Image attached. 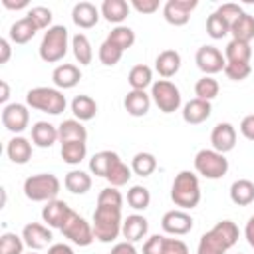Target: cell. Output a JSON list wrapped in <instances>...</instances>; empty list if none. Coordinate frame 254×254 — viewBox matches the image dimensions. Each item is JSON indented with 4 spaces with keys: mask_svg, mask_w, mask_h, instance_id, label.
I'll return each instance as SVG.
<instances>
[{
    "mask_svg": "<svg viewBox=\"0 0 254 254\" xmlns=\"http://www.w3.org/2000/svg\"><path fill=\"white\" fill-rule=\"evenodd\" d=\"M22 238H24V244L30 248V250H42L46 248L50 242H52V230L40 222H28L24 228H22Z\"/></svg>",
    "mask_w": 254,
    "mask_h": 254,
    "instance_id": "cell-14",
    "label": "cell"
},
{
    "mask_svg": "<svg viewBox=\"0 0 254 254\" xmlns=\"http://www.w3.org/2000/svg\"><path fill=\"white\" fill-rule=\"evenodd\" d=\"M196 6V0H169L163 6V16L171 26H185Z\"/></svg>",
    "mask_w": 254,
    "mask_h": 254,
    "instance_id": "cell-13",
    "label": "cell"
},
{
    "mask_svg": "<svg viewBox=\"0 0 254 254\" xmlns=\"http://www.w3.org/2000/svg\"><path fill=\"white\" fill-rule=\"evenodd\" d=\"M36 32H38V26L34 24V20L24 16L10 26L8 36H10V42H14V44H28L36 36Z\"/></svg>",
    "mask_w": 254,
    "mask_h": 254,
    "instance_id": "cell-27",
    "label": "cell"
},
{
    "mask_svg": "<svg viewBox=\"0 0 254 254\" xmlns=\"http://www.w3.org/2000/svg\"><path fill=\"white\" fill-rule=\"evenodd\" d=\"M127 204L135 210H145L149 208L151 204V192L147 187L143 185H133L129 190H127Z\"/></svg>",
    "mask_w": 254,
    "mask_h": 254,
    "instance_id": "cell-39",
    "label": "cell"
},
{
    "mask_svg": "<svg viewBox=\"0 0 254 254\" xmlns=\"http://www.w3.org/2000/svg\"><path fill=\"white\" fill-rule=\"evenodd\" d=\"M155 169H157V159L153 153H145V151L137 153L131 161V171L139 177H149L155 173Z\"/></svg>",
    "mask_w": 254,
    "mask_h": 254,
    "instance_id": "cell-38",
    "label": "cell"
},
{
    "mask_svg": "<svg viewBox=\"0 0 254 254\" xmlns=\"http://www.w3.org/2000/svg\"><path fill=\"white\" fill-rule=\"evenodd\" d=\"M220 91V85L218 81L212 77V75H202L196 83H194V95L198 99H204V101H212Z\"/></svg>",
    "mask_w": 254,
    "mask_h": 254,
    "instance_id": "cell-40",
    "label": "cell"
},
{
    "mask_svg": "<svg viewBox=\"0 0 254 254\" xmlns=\"http://www.w3.org/2000/svg\"><path fill=\"white\" fill-rule=\"evenodd\" d=\"M109 44H113L115 48H119L121 52H125V50H129L133 44H135V32L129 28V26H115L109 34H107V38H105Z\"/></svg>",
    "mask_w": 254,
    "mask_h": 254,
    "instance_id": "cell-36",
    "label": "cell"
},
{
    "mask_svg": "<svg viewBox=\"0 0 254 254\" xmlns=\"http://www.w3.org/2000/svg\"><path fill=\"white\" fill-rule=\"evenodd\" d=\"M133 171H131V167H127L121 159H117L115 163H113V167L109 169V173H107V181H109V185L111 187H123V185H127L129 183V179L133 177L131 175Z\"/></svg>",
    "mask_w": 254,
    "mask_h": 254,
    "instance_id": "cell-41",
    "label": "cell"
},
{
    "mask_svg": "<svg viewBox=\"0 0 254 254\" xmlns=\"http://www.w3.org/2000/svg\"><path fill=\"white\" fill-rule=\"evenodd\" d=\"M2 4H4V8H8V10H22V8H26V6H28V2H26V0H20V2L2 0Z\"/></svg>",
    "mask_w": 254,
    "mask_h": 254,
    "instance_id": "cell-57",
    "label": "cell"
},
{
    "mask_svg": "<svg viewBox=\"0 0 254 254\" xmlns=\"http://www.w3.org/2000/svg\"><path fill=\"white\" fill-rule=\"evenodd\" d=\"M151 101H153V99H151V93L139 91V89H131V91L125 95V99H123V107H125V111H127L129 115H133V117H143V115L149 113Z\"/></svg>",
    "mask_w": 254,
    "mask_h": 254,
    "instance_id": "cell-21",
    "label": "cell"
},
{
    "mask_svg": "<svg viewBox=\"0 0 254 254\" xmlns=\"http://www.w3.org/2000/svg\"><path fill=\"white\" fill-rule=\"evenodd\" d=\"M230 200L238 206H248L254 202V183L248 179H236L230 185Z\"/></svg>",
    "mask_w": 254,
    "mask_h": 254,
    "instance_id": "cell-28",
    "label": "cell"
},
{
    "mask_svg": "<svg viewBox=\"0 0 254 254\" xmlns=\"http://www.w3.org/2000/svg\"><path fill=\"white\" fill-rule=\"evenodd\" d=\"M26 105L50 115H60L65 109L67 101L58 87H34L26 93Z\"/></svg>",
    "mask_w": 254,
    "mask_h": 254,
    "instance_id": "cell-6",
    "label": "cell"
},
{
    "mask_svg": "<svg viewBox=\"0 0 254 254\" xmlns=\"http://www.w3.org/2000/svg\"><path fill=\"white\" fill-rule=\"evenodd\" d=\"M121 208H113V206H97L93 212V236L99 242H113L119 234H121Z\"/></svg>",
    "mask_w": 254,
    "mask_h": 254,
    "instance_id": "cell-3",
    "label": "cell"
},
{
    "mask_svg": "<svg viewBox=\"0 0 254 254\" xmlns=\"http://www.w3.org/2000/svg\"><path fill=\"white\" fill-rule=\"evenodd\" d=\"M212 113V105L210 101H204V99H190L183 105V119L185 123L189 125H198V123H204Z\"/></svg>",
    "mask_w": 254,
    "mask_h": 254,
    "instance_id": "cell-17",
    "label": "cell"
},
{
    "mask_svg": "<svg viewBox=\"0 0 254 254\" xmlns=\"http://www.w3.org/2000/svg\"><path fill=\"white\" fill-rule=\"evenodd\" d=\"M149 232V220L143 214H129L121 224V234L127 242H139Z\"/></svg>",
    "mask_w": 254,
    "mask_h": 254,
    "instance_id": "cell-18",
    "label": "cell"
},
{
    "mask_svg": "<svg viewBox=\"0 0 254 254\" xmlns=\"http://www.w3.org/2000/svg\"><path fill=\"white\" fill-rule=\"evenodd\" d=\"M24 238L16 232H4L0 236V254H24Z\"/></svg>",
    "mask_w": 254,
    "mask_h": 254,
    "instance_id": "cell-43",
    "label": "cell"
},
{
    "mask_svg": "<svg viewBox=\"0 0 254 254\" xmlns=\"http://www.w3.org/2000/svg\"><path fill=\"white\" fill-rule=\"evenodd\" d=\"M165 240L167 236L163 234H153L147 238V242L143 244V254H163L165 250Z\"/></svg>",
    "mask_w": 254,
    "mask_h": 254,
    "instance_id": "cell-48",
    "label": "cell"
},
{
    "mask_svg": "<svg viewBox=\"0 0 254 254\" xmlns=\"http://www.w3.org/2000/svg\"><path fill=\"white\" fill-rule=\"evenodd\" d=\"M56 141H60L58 127L48 121H36L32 125V143L40 149H50Z\"/></svg>",
    "mask_w": 254,
    "mask_h": 254,
    "instance_id": "cell-22",
    "label": "cell"
},
{
    "mask_svg": "<svg viewBox=\"0 0 254 254\" xmlns=\"http://www.w3.org/2000/svg\"><path fill=\"white\" fill-rule=\"evenodd\" d=\"M69 44V34H67V28L65 26H52L50 30L44 32V38L40 42V58L48 64H56L60 60H64V56L67 54V46Z\"/></svg>",
    "mask_w": 254,
    "mask_h": 254,
    "instance_id": "cell-5",
    "label": "cell"
},
{
    "mask_svg": "<svg viewBox=\"0 0 254 254\" xmlns=\"http://www.w3.org/2000/svg\"><path fill=\"white\" fill-rule=\"evenodd\" d=\"M238 254H242V252H238Z\"/></svg>",
    "mask_w": 254,
    "mask_h": 254,
    "instance_id": "cell-60",
    "label": "cell"
},
{
    "mask_svg": "<svg viewBox=\"0 0 254 254\" xmlns=\"http://www.w3.org/2000/svg\"><path fill=\"white\" fill-rule=\"evenodd\" d=\"M210 143H212V149L218 151V153H228L234 149L236 145V129L232 123H216L212 133H210Z\"/></svg>",
    "mask_w": 254,
    "mask_h": 254,
    "instance_id": "cell-15",
    "label": "cell"
},
{
    "mask_svg": "<svg viewBox=\"0 0 254 254\" xmlns=\"http://www.w3.org/2000/svg\"><path fill=\"white\" fill-rule=\"evenodd\" d=\"M200 181L190 171H181L171 185V200L181 210H192L200 202Z\"/></svg>",
    "mask_w": 254,
    "mask_h": 254,
    "instance_id": "cell-2",
    "label": "cell"
},
{
    "mask_svg": "<svg viewBox=\"0 0 254 254\" xmlns=\"http://www.w3.org/2000/svg\"><path fill=\"white\" fill-rule=\"evenodd\" d=\"M131 6L139 12V14H155L159 10V0H133Z\"/></svg>",
    "mask_w": 254,
    "mask_h": 254,
    "instance_id": "cell-51",
    "label": "cell"
},
{
    "mask_svg": "<svg viewBox=\"0 0 254 254\" xmlns=\"http://www.w3.org/2000/svg\"><path fill=\"white\" fill-rule=\"evenodd\" d=\"M121 56H123V52L119 50V48H115L113 44H109L107 40L99 46V52H97V58H99V62L103 64V65H117L119 64V60H121Z\"/></svg>",
    "mask_w": 254,
    "mask_h": 254,
    "instance_id": "cell-46",
    "label": "cell"
},
{
    "mask_svg": "<svg viewBox=\"0 0 254 254\" xmlns=\"http://www.w3.org/2000/svg\"><path fill=\"white\" fill-rule=\"evenodd\" d=\"M62 230V234L65 236V238H69L73 244H77V246H89L93 240H95V236H93V226L83 218V216H79L77 212H71L69 214V218L65 220V224L60 228Z\"/></svg>",
    "mask_w": 254,
    "mask_h": 254,
    "instance_id": "cell-9",
    "label": "cell"
},
{
    "mask_svg": "<svg viewBox=\"0 0 254 254\" xmlns=\"http://www.w3.org/2000/svg\"><path fill=\"white\" fill-rule=\"evenodd\" d=\"M97 206H113V208H121L123 206V196L117 190V187H105L99 190L97 194Z\"/></svg>",
    "mask_w": 254,
    "mask_h": 254,
    "instance_id": "cell-44",
    "label": "cell"
},
{
    "mask_svg": "<svg viewBox=\"0 0 254 254\" xmlns=\"http://www.w3.org/2000/svg\"><path fill=\"white\" fill-rule=\"evenodd\" d=\"M194 169L204 179H220L228 173V159L214 149H200L194 155Z\"/></svg>",
    "mask_w": 254,
    "mask_h": 254,
    "instance_id": "cell-7",
    "label": "cell"
},
{
    "mask_svg": "<svg viewBox=\"0 0 254 254\" xmlns=\"http://www.w3.org/2000/svg\"><path fill=\"white\" fill-rule=\"evenodd\" d=\"M24 254H38L36 250H30V252H24Z\"/></svg>",
    "mask_w": 254,
    "mask_h": 254,
    "instance_id": "cell-59",
    "label": "cell"
},
{
    "mask_svg": "<svg viewBox=\"0 0 254 254\" xmlns=\"http://www.w3.org/2000/svg\"><path fill=\"white\" fill-rule=\"evenodd\" d=\"M151 99L163 113H173L181 107V91L169 79L153 81L151 85Z\"/></svg>",
    "mask_w": 254,
    "mask_h": 254,
    "instance_id": "cell-8",
    "label": "cell"
},
{
    "mask_svg": "<svg viewBox=\"0 0 254 254\" xmlns=\"http://www.w3.org/2000/svg\"><path fill=\"white\" fill-rule=\"evenodd\" d=\"M109 254H139V252H137V248L133 246V242L123 240V242H117V244L111 248Z\"/></svg>",
    "mask_w": 254,
    "mask_h": 254,
    "instance_id": "cell-53",
    "label": "cell"
},
{
    "mask_svg": "<svg viewBox=\"0 0 254 254\" xmlns=\"http://www.w3.org/2000/svg\"><path fill=\"white\" fill-rule=\"evenodd\" d=\"M155 69L161 77H173L181 69V54L177 50H163L155 60Z\"/></svg>",
    "mask_w": 254,
    "mask_h": 254,
    "instance_id": "cell-24",
    "label": "cell"
},
{
    "mask_svg": "<svg viewBox=\"0 0 254 254\" xmlns=\"http://www.w3.org/2000/svg\"><path fill=\"white\" fill-rule=\"evenodd\" d=\"M119 159V155L115 151H99L95 153L91 159H89V171L95 175V177H107L109 169L113 167V163Z\"/></svg>",
    "mask_w": 254,
    "mask_h": 254,
    "instance_id": "cell-31",
    "label": "cell"
},
{
    "mask_svg": "<svg viewBox=\"0 0 254 254\" xmlns=\"http://www.w3.org/2000/svg\"><path fill=\"white\" fill-rule=\"evenodd\" d=\"M194 62L198 65V69L204 73V75H214L218 71H224V65H226V58L222 56V52L214 46H200L196 50V56H194Z\"/></svg>",
    "mask_w": 254,
    "mask_h": 254,
    "instance_id": "cell-10",
    "label": "cell"
},
{
    "mask_svg": "<svg viewBox=\"0 0 254 254\" xmlns=\"http://www.w3.org/2000/svg\"><path fill=\"white\" fill-rule=\"evenodd\" d=\"M73 210L67 206L65 200H60V198H54L50 202H46V206L42 208V218L44 222L50 226V228H62L65 224V220L69 218Z\"/></svg>",
    "mask_w": 254,
    "mask_h": 254,
    "instance_id": "cell-16",
    "label": "cell"
},
{
    "mask_svg": "<svg viewBox=\"0 0 254 254\" xmlns=\"http://www.w3.org/2000/svg\"><path fill=\"white\" fill-rule=\"evenodd\" d=\"M0 89H2V93H0V103H6L8 97H10V87H8V83H6V81H0Z\"/></svg>",
    "mask_w": 254,
    "mask_h": 254,
    "instance_id": "cell-58",
    "label": "cell"
},
{
    "mask_svg": "<svg viewBox=\"0 0 254 254\" xmlns=\"http://www.w3.org/2000/svg\"><path fill=\"white\" fill-rule=\"evenodd\" d=\"M129 10H131V6L125 0H103V4L99 8L101 16L109 24H117V26H121V22L129 16Z\"/></svg>",
    "mask_w": 254,
    "mask_h": 254,
    "instance_id": "cell-26",
    "label": "cell"
},
{
    "mask_svg": "<svg viewBox=\"0 0 254 254\" xmlns=\"http://www.w3.org/2000/svg\"><path fill=\"white\" fill-rule=\"evenodd\" d=\"M60 189V179L52 173H38L24 181V194L32 202H50L58 198Z\"/></svg>",
    "mask_w": 254,
    "mask_h": 254,
    "instance_id": "cell-4",
    "label": "cell"
},
{
    "mask_svg": "<svg viewBox=\"0 0 254 254\" xmlns=\"http://www.w3.org/2000/svg\"><path fill=\"white\" fill-rule=\"evenodd\" d=\"M64 185L73 194H85L91 189V177L85 171H81V169H73V171H69L65 175Z\"/></svg>",
    "mask_w": 254,
    "mask_h": 254,
    "instance_id": "cell-32",
    "label": "cell"
},
{
    "mask_svg": "<svg viewBox=\"0 0 254 254\" xmlns=\"http://www.w3.org/2000/svg\"><path fill=\"white\" fill-rule=\"evenodd\" d=\"M71 113L75 119H79L81 123L83 121H89L95 117L97 113V103L93 97L89 95H75L73 101H71Z\"/></svg>",
    "mask_w": 254,
    "mask_h": 254,
    "instance_id": "cell-29",
    "label": "cell"
},
{
    "mask_svg": "<svg viewBox=\"0 0 254 254\" xmlns=\"http://www.w3.org/2000/svg\"><path fill=\"white\" fill-rule=\"evenodd\" d=\"M192 216L187 212V210H181V208H175V210H169L163 214L161 218V226L167 234H173V236H183L187 232L192 230Z\"/></svg>",
    "mask_w": 254,
    "mask_h": 254,
    "instance_id": "cell-12",
    "label": "cell"
},
{
    "mask_svg": "<svg viewBox=\"0 0 254 254\" xmlns=\"http://www.w3.org/2000/svg\"><path fill=\"white\" fill-rule=\"evenodd\" d=\"M163 254H190V252H189V246L181 238H167Z\"/></svg>",
    "mask_w": 254,
    "mask_h": 254,
    "instance_id": "cell-50",
    "label": "cell"
},
{
    "mask_svg": "<svg viewBox=\"0 0 254 254\" xmlns=\"http://www.w3.org/2000/svg\"><path fill=\"white\" fill-rule=\"evenodd\" d=\"M250 71H252L250 64L226 62V65H224V75H226L228 79H232V81H242V79H246V77L250 75Z\"/></svg>",
    "mask_w": 254,
    "mask_h": 254,
    "instance_id": "cell-47",
    "label": "cell"
},
{
    "mask_svg": "<svg viewBox=\"0 0 254 254\" xmlns=\"http://www.w3.org/2000/svg\"><path fill=\"white\" fill-rule=\"evenodd\" d=\"M62 159L67 165H79L85 155H87V145L83 141H71V143H62Z\"/></svg>",
    "mask_w": 254,
    "mask_h": 254,
    "instance_id": "cell-37",
    "label": "cell"
},
{
    "mask_svg": "<svg viewBox=\"0 0 254 254\" xmlns=\"http://www.w3.org/2000/svg\"><path fill=\"white\" fill-rule=\"evenodd\" d=\"M71 50L79 65H89L93 60V48L85 34H75L71 38Z\"/></svg>",
    "mask_w": 254,
    "mask_h": 254,
    "instance_id": "cell-34",
    "label": "cell"
},
{
    "mask_svg": "<svg viewBox=\"0 0 254 254\" xmlns=\"http://www.w3.org/2000/svg\"><path fill=\"white\" fill-rule=\"evenodd\" d=\"M12 56V48H10V42L6 38H0V64H8Z\"/></svg>",
    "mask_w": 254,
    "mask_h": 254,
    "instance_id": "cell-55",
    "label": "cell"
},
{
    "mask_svg": "<svg viewBox=\"0 0 254 254\" xmlns=\"http://www.w3.org/2000/svg\"><path fill=\"white\" fill-rule=\"evenodd\" d=\"M6 155L12 163L16 165H26L30 159H32V143L22 137V135H16L8 141L6 145Z\"/></svg>",
    "mask_w": 254,
    "mask_h": 254,
    "instance_id": "cell-23",
    "label": "cell"
},
{
    "mask_svg": "<svg viewBox=\"0 0 254 254\" xmlns=\"http://www.w3.org/2000/svg\"><path fill=\"white\" fill-rule=\"evenodd\" d=\"M129 85L131 89H139V91H145L149 85H153V71L149 65L145 64H137L131 67L129 71Z\"/></svg>",
    "mask_w": 254,
    "mask_h": 254,
    "instance_id": "cell-35",
    "label": "cell"
},
{
    "mask_svg": "<svg viewBox=\"0 0 254 254\" xmlns=\"http://www.w3.org/2000/svg\"><path fill=\"white\" fill-rule=\"evenodd\" d=\"M244 238H246V242L254 248V214L248 218V222H246V226H244Z\"/></svg>",
    "mask_w": 254,
    "mask_h": 254,
    "instance_id": "cell-56",
    "label": "cell"
},
{
    "mask_svg": "<svg viewBox=\"0 0 254 254\" xmlns=\"http://www.w3.org/2000/svg\"><path fill=\"white\" fill-rule=\"evenodd\" d=\"M242 12H244V10H242L238 4H232V2H226V4H222V6L216 10V14H220V16H222L226 22H230V24H232Z\"/></svg>",
    "mask_w": 254,
    "mask_h": 254,
    "instance_id": "cell-49",
    "label": "cell"
},
{
    "mask_svg": "<svg viewBox=\"0 0 254 254\" xmlns=\"http://www.w3.org/2000/svg\"><path fill=\"white\" fill-rule=\"evenodd\" d=\"M224 58L226 62H236V64H250L252 58V48L248 42L242 40H230L224 48Z\"/></svg>",
    "mask_w": 254,
    "mask_h": 254,
    "instance_id": "cell-30",
    "label": "cell"
},
{
    "mask_svg": "<svg viewBox=\"0 0 254 254\" xmlns=\"http://www.w3.org/2000/svg\"><path fill=\"white\" fill-rule=\"evenodd\" d=\"M2 125L10 131L20 135L30 125V111L24 103H6L2 109Z\"/></svg>",
    "mask_w": 254,
    "mask_h": 254,
    "instance_id": "cell-11",
    "label": "cell"
},
{
    "mask_svg": "<svg viewBox=\"0 0 254 254\" xmlns=\"http://www.w3.org/2000/svg\"><path fill=\"white\" fill-rule=\"evenodd\" d=\"M46 254H75V252H73V248H71L69 244H65V242H56V244H52V246L48 248Z\"/></svg>",
    "mask_w": 254,
    "mask_h": 254,
    "instance_id": "cell-54",
    "label": "cell"
},
{
    "mask_svg": "<svg viewBox=\"0 0 254 254\" xmlns=\"http://www.w3.org/2000/svg\"><path fill=\"white\" fill-rule=\"evenodd\" d=\"M99 16L101 12L95 8V4L91 2H77L71 10V20L77 28H83V30H89L93 28L97 22H99Z\"/></svg>",
    "mask_w": 254,
    "mask_h": 254,
    "instance_id": "cell-20",
    "label": "cell"
},
{
    "mask_svg": "<svg viewBox=\"0 0 254 254\" xmlns=\"http://www.w3.org/2000/svg\"><path fill=\"white\" fill-rule=\"evenodd\" d=\"M60 143H71V141H87V129L79 119H64L58 125Z\"/></svg>",
    "mask_w": 254,
    "mask_h": 254,
    "instance_id": "cell-25",
    "label": "cell"
},
{
    "mask_svg": "<svg viewBox=\"0 0 254 254\" xmlns=\"http://www.w3.org/2000/svg\"><path fill=\"white\" fill-rule=\"evenodd\" d=\"M206 32H208L210 38L222 40L226 34H230V22H226L220 14L212 12V14L206 18Z\"/></svg>",
    "mask_w": 254,
    "mask_h": 254,
    "instance_id": "cell-42",
    "label": "cell"
},
{
    "mask_svg": "<svg viewBox=\"0 0 254 254\" xmlns=\"http://www.w3.org/2000/svg\"><path fill=\"white\" fill-rule=\"evenodd\" d=\"M238 226L232 220H220L200 236L196 254H226L238 242Z\"/></svg>",
    "mask_w": 254,
    "mask_h": 254,
    "instance_id": "cell-1",
    "label": "cell"
},
{
    "mask_svg": "<svg viewBox=\"0 0 254 254\" xmlns=\"http://www.w3.org/2000/svg\"><path fill=\"white\" fill-rule=\"evenodd\" d=\"M26 16L34 20V24L38 26V30H50L52 28V18L54 16H52V10L46 8V6H34V8L28 10Z\"/></svg>",
    "mask_w": 254,
    "mask_h": 254,
    "instance_id": "cell-45",
    "label": "cell"
},
{
    "mask_svg": "<svg viewBox=\"0 0 254 254\" xmlns=\"http://www.w3.org/2000/svg\"><path fill=\"white\" fill-rule=\"evenodd\" d=\"M240 133H242L248 141H254V113H252V115H246V117L240 121Z\"/></svg>",
    "mask_w": 254,
    "mask_h": 254,
    "instance_id": "cell-52",
    "label": "cell"
},
{
    "mask_svg": "<svg viewBox=\"0 0 254 254\" xmlns=\"http://www.w3.org/2000/svg\"><path fill=\"white\" fill-rule=\"evenodd\" d=\"M79 79H81V69L77 65H73V64H60L52 71V81L60 91L75 87L79 83Z\"/></svg>",
    "mask_w": 254,
    "mask_h": 254,
    "instance_id": "cell-19",
    "label": "cell"
},
{
    "mask_svg": "<svg viewBox=\"0 0 254 254\" xmlns=\"http://www.w3.org/2000/svg\"><path fill=\"white\" fill-rule=\"evenodd\" d=\"M230 34H232V40H242V42H248L254 38V18L246 12H242L232 24H230Z\"/></svg>",
    "mask_w": 254,
    "mask_h": 254,
    "instance_id": "cell-33",
    "label": "cell"
}]
</instances>
